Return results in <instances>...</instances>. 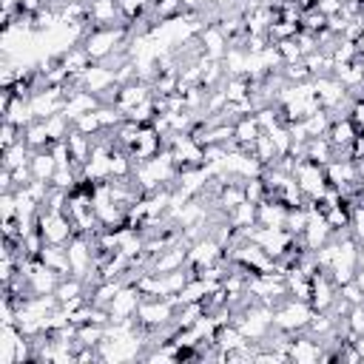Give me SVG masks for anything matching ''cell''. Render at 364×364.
I'll list each match as a JSON object with an SVG mask.
<instances>
[{"mask_svg":"<svg viewBox=\"0 0 364 364\" xmlns=\"http://www.w3.org/2000/svg\"><path fill=\"white\" fill-rule=\"evenodd\" d=\"M74 128H77L80 134H85V136H94V134L102 131V122H100L97 111H91V114H82L80 119H74Z\"/></svg>","mask_w":364,"mask_h":364,"instance_id":"obj_10","label":"cell"},{"mask_svg":"<svg viewBox=\"0 0 364 364\" xmlns=\"http://www.w3.org/2000/svg\"><path fill=\"white\" fill-rule=\"evenodd\" d=\"M262 165H273L276 159H279V151H276V145H273V139H270V134H259V139L253 142V151H250Z\"/></svg>","mask_w":364,"mask_h":364,"instance_id":"obj_7","label":"cell"},{"mask_svg":"<svg viewBox=\"0 0 364 364\" xmlns=\"http://www.w3.org/2000/svg\"><path fill=\"white\" fill-rule=\"evenodd\" d=\"M273 46L279 48V54H282L284 63H299V60H304V51H301V46H299L296 37H290V40H279V43H273Z\"/></svg>","mask_w":364,"mask_h":364,"instance_id":"obj_9","label":"cell"},{"mask_svg":"<svg viewBox=\"0 0 364 364\" xmlns=\"http://www.w3.org/2000/svg\"><path fill=\"white\" fill-rule=\"evenodd\" d=\"M307 159L318 162V165H327L336 159V148L327 136H310L307 139Z\"/></svg>","mask_w":364,"mask_h":364,"instance_id":"obj_6","label":"cell"},{"mask_svg":"<svg viewBox=\"0 0 364 364\" xmlns=\"http://www.w3.org/2000/svg\"><path fill=\"white\" fill-rule=\"evenodd\" d=\"M301 31H310V34H318L321 28H327V14H321L318 9H310L301 14Z\"/></svg>","mask_w":364,"mask_h":364,"instance_id":"obj_8","label":"cell"},{"mask_svg":"<svg viewBox=\"0 0 364 364\" xmlns=\"http://www.w3.org/2000/svg\"><path fill=\"white\" fill-rule=\"evenodd\" d=\"M358 270H364V247H358Z\"/></svg>","mask_w":364,"mask_h":364,"instance_id":"obj_11","label":"cell"},{"mask_svg":"<svg viewBox=\"0 0 364 364\" xmlns=\"http://www.w3.org/2000/svg\"><path fill=\"white\" fill-rule=\"evenodd\" d=\"M199 43H202V54L208 60H225V54L230 48V40L225 37V31L219 26H205L199 31Z\"/></svg>","mask_w":364,"mask_h":364,"instance_id":"obj_1","label":"cell"},{"mask_svg":"<svg viewBox=\"0 0 364 364\" xmlns=\"http://www.w3.org/2000/svg\"><path fill=\"white\" fill-rule=\"evenodd\" d=\"M23 139L31 151H46L51 148V136H48V128H46V119H34L31 125L23 128Z\"/></svg>","mask_w":364,"mask_h":364,"instance_id":"obj_3","label":"cell"},{"mask_svg":"<svg viewBox=\"0 0 364 364\" xmlns=\"http://www.w3.org/2000/svg\"><path fill=\"white\" fill-rule=\"evenodd\" d=\"M3 154V168H9V171H14V168H23V165H28L31 162V148L26 145V139H17L14 145H9V148H3L0 151Z\"/></svg>","mask_w":364,"mask_h":364,"instance_id":"obj_4","label":"cell"},{"mask_svg":"<svg viewBox=\"0 0 364 364\" xmlns=\"http://www.w3.org/2000/svg\"><path fill=\"white\" fill-rule=\"evenodd\" d=\"M54 171H57V159H54V154H51L48 148L31 154V173H34V179H40V182H51Z\"/></svg>","mask_w":364,"mask_h":364,"instance_id":"obj_5","label":"cell"},{"mask_svg":"<svg viewBox=\"0 0 364 364\" xmlns=\"http://www.w3.org/2000/svg\"><path fill=\"white\" fill-rule=\"evenodd\" d=\"M43 264H48L51 270H57L60 276H71V264H68V250L65 245H46L37 256Z\"/></svg>","mask_w":364,"mask_h":364,"instance_id":"obj_2","label":"cell"}]
</instances>
